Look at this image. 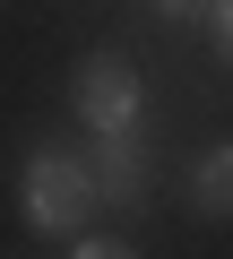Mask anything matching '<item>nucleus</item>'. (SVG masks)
<instances>
[{
    "instance_id": "nucleus-2",
    "label": "nucleus",
    "mask_w": 233,
    "mask_h": 259,
    "mask_svg": "<svg viewBox=\"0 0 233 259\" xmlns=\"http://www.w3.org/2000/svg\"><path fill=\"white\" fill-rule=\"evenodd\" d=\"M69 104H78L86 130H138L147 78H138V61H121V52H86L78 78H69Z\"/></svg>"
},
{
    "instance_id": "nucleus-1",
    "label": "nucleus",
    "mask_w": 233,
    "mask_h": 259,
    "mask_svg": "<svg viewBox=\"0 0 233 259\" xmlns=\"http://www.w3.org/2000/svg\"><path fill=\"white\" fill-rule=\"evenodd\" d=\"M95 207H104V199H95L86 156H69V147H35V164H26V216H35L43 233H78Z\"/></svg>"
},
{
    "instance_id": "nucleus-4",
    "label": "nucleus",
    "mask_w": 233,
    "mask_h": 259,
    "mask_svg": "<svg viewBox=\"0 0 233 259\" xmlns=\"http://www.w3.org/2000/svg\"><path fill=\"white\" fill-rule=\"evenodd\" d=\"M190 207H199V216H233V147H207V156H199Z\"/></svg>"
},
{
    "instance_id": "nucleus-5",
    "label": "nucleus",
    "mask_w": 233,
    "mask_h": 259,
    "mask_svg": "<svg viewBox=\"0 0 233 259\" xmlns=\"http://www.w3.org/2000/svg\"><path fill=\"white\" fill-rule=\"evenodd\" d=\"M216 52L233 61V0H216Z\"/></svg>"
},
{
    "instance_id": "nucleus-3",
    "label": "nucleus",
    "mask_w": 233,
    "mask_h": 259,
    "mask_svg": "<svg viewBox=\"0 0 233 259\" xmlns=\"http://www.w3.org/2000/svg\"><path fill=\"white\" fill-rule=\"evenodd\" d=\"M86 173H95V199H104V207H147V190H156L138 130H95V147H86Z\"/></svg>"
}]
</instances>
